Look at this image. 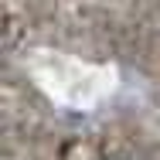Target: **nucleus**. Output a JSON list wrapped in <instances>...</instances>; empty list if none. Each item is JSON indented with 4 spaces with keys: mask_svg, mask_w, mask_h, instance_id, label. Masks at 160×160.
Listing matches in <instances>:
<instances>
[{
    "mask_svg": "<svg viewBox=\"0 0 160 160\" xmlns=\"http://www.w3.org/2000/svg\"><path fill=\"white\" fill-rule=\"evenodd\" d=\"M112 160H133V157H112Z\"/></svg>",
    "mask_w": 160,
    "mask_h": 160,
    "instance_id": "nucleus-1",
    "label": "nucleus"
}]
</instances>
